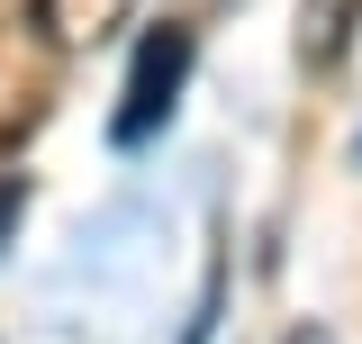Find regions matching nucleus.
Wrapping results in <instances>:
<instances>
[{"label":"nucleus","instance_id":"obj_2","mask_svg":"<svg viewBox=\"0 0 362 344\" xmlns=\"http://www.w3.org/2000/svg\"><path fill=\"white\" fill-rule=\"evenodd\" d=\"M354 18H362V0H299V64L335 73L344 45H354Z\"/></svg>","mask_w":362,"mask_h":344},{"label":"nucleus","instance_id":"obj_1","mask_svg":"<svg viewBox=\"0 0 362 344\" xmlns=\"http://www.w3.org/2000/svg\"><path fill=\"white\" fill-rule=\"evenodd\" d=\"M190 28L163 18V28H145L127 55V91H118V118H109V145H145V136H163V118L181 109V82H190Z\"/></svg>","mask_w":362,"mask_h":344},{"label":"nucleus","instance_id":"obj_3","mask_svg":"<svg viewBox=\"0 0 362 344\" xmlns=\"http://www.w3.org/2000/svg\"><path fill=\"white\" fill-rule=\"evenodd\" d=\"M37 9H45V28L64 45H90L109 18H127V0H37Z\"/></svg>","mask_w":362,"mask_h":344},{"label":"nucleus","instance_id":"obj_4","mask_svg":"<svg viewBox=\"0 0 362 344\" xmlns=\"http://www.w3.org/2000/svg\"><path fill=\"white\" fill-rule=\"evenodd\" d=\"M18 209H28V181H0V245H9V227H18Z\"/></svg>","mask_w":362,"mask_h":344}]
</instances>
